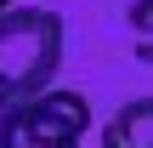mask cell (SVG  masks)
I'll use <instances>...</instances> for the list:
<instances>
[{
	"instance_id": "obj_6",
	"label": "cell",
	"mask_w": 153,
	"mask_h": 148,
	"mask_svg": "<svg viewBox=\"0 0 153 148\" xmlns=\"http://www.w3.org/2000/svg\"><path fill=\"white\" fill-rule=\"evenodd\" d=\"M6 11H11V0H0V17H6Z\"/></svg>"
},
{
	"instance_id": "obj_2",
	"label": "cell",
	"mask_w": 153,
	"mask_h": 148,
	"mask_svg": "<svg viewBox=\"0 0 153 148\" xmlns=\"http://www.w3.org/2000/svg\"><path fill=\"white\" fill-rule=\"evenodd\" d=\"M91 131V103L79 91H40L28 103H11L6 114V143L0 148H79Z\"/></svg>"
},
{
	"instance_id": "obj_3",
	"label": "cell",
	"mask_w": 153,
	"mask_h": 148,
	"mask_svg": "<svg viewBox=\"0 0 153 148\" xmlns=\"http://www.w3.org/2000/svg\"><path fill=\"white\" fill-rule=\"evenodd\" d=\"M97 148H153V97L125 103V108L102 125V143Z\"/></svg>"
},
{
	"instance_id": "obj_1",
	"label": "cell",
	"mask_w": 153,
	"mask_h": 148,
	"mask_svg": "<svg viewBox=\"0 0 153 148\" xmlns=\"http://www.w3.org/2000/svg\"><path fill=\"white\" fill-rule=\"evenodd\" d=\"M62 63V17L45 6H11L0 17V97L28 103L51 91Z\"/></svg>"
},
{
	"instance_id": "obj_4",
	"label": "cell",
	"mask_w": 153,
	"mask_h": 148,
	"mask_svg": "<svg viewBox=\"0 0 153 148\" xmlns=\"http://www.w3.org/2000/svg\"><path fill=\"white\" fill-rule=\"evenodd\" d=\"M125 23H131V46H136V57L153 63V0H136Z\"/></svg>"
},
{
	"instance_id": "obj_5",
	"label": "cell",
	"mask_w": 153,
	"mask_h": 148,
	"mask_svg": "<svg viewBox=\"0 0 153 148\" xmlns=\"http://www.w3.org/2000/svg\"><path fill=\"white\" fill-rule=\"evenodd\" d=\"M6 114H11V103L0 97V143H6Z\"/></svg>"
}]
</instances>
